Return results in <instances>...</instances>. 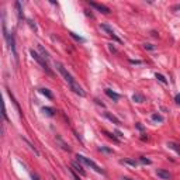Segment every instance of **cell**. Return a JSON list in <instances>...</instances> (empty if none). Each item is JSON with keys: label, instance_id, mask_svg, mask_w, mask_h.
<instances>
[{"label": "cell", "instance_id": "cell-1", "mask_svg": "<svg viewBox=\"0 0 180 180\" xmlns=\"http://www.w3.org/2000/svg\"><path fill=\"white\" fill-rule=\"evenodd\" d=\"M55 66H56V69L59 70V73H61L62 76H63L65 82L68 83V85H69L70 90H72V92H75L76 94H79L80 97H85V94H86V93H85V90H83V89H82V86H80V85L78 83V80H76V79H75L73 76H72V75H70L69 72L66 70L65 66L62 65L61 62H55Z\"/></svg>", "mask_w": 180, "mask_h": 180}, {"label": "cell", "instance_id": "cell-2", "mask_svg": "<svg viewBox=\"0 0 180 180\" xmlns=\"http://www.w3.org/2000/svg\"><path fill=\"white\" fill-rule=\"evenodd\" d=\"M3 34H4V40L7 42V47L8 49L11 51L13 56L16 59V63H18V53H17V49H16V41H14V35L13 33H8L7 28H6V23L3 21Z\"/></svg>", "mask_w": 180, "mask_h": 180}, {"label": "cell", "instance_id": "cell-3", "mask_svg": "<svg viewBox=\"0 0 180 180\" xmlns=\"http://www.w3.org/2000/svg\"><path fill=\"white\" fill-rule=\"evenodd\" d=\"M76 159L79 160V162H82L83 165H86V166H89L90 169H93L94 172H97V173H101V175H104V170H103L100 166H98L94 160H92V159H89V158H86V156H83V155H76Z\"/></svg>", "mask_w": 180, "mask_h": 180}, {"label": "cell", "instance_id": "cell-4", "mask_svg": "<svg viewBox=\"0 0 180 180\" xmlns=\"http://www.w3.org/2000/svg\"><path fill=\"white\" fill-rule=\"evenodd\" d=\"M30 53H31V56L34 58V59H35V61L38 62V63H40V65H41V68L42 69L45 70V72H47V73L49 75V76H52V70L49 69V66H48V62L45 61L44 58L41 56V55H40V53L37 52V51H34V49H30Z\"/></svg>", "mask_w": 180, "mask_h": 180}, {"label": "cell", "instance_id": "cell-5", "mask_svg": "<svg viewBox=\"0 0 180 180\" xmlns=\"http://www.w3.org/2000/svg\"><path fill=\"white\" fill-rule=\"evenodd\" d=\"M100 28H101V30H104V31H106V33L108 34L110 37H113V40H114V41L120 42V44L123 42V41H121V38H120V37H117V34L114 33V30L111 28L110 25H107V24H101V25H100Z\"/></svg>", "mask_w": 180, "mask_h": 180}, {"label": "cell", "instance_id": "cell-6", "mask_svg": "<svg viewBox=\"0 0 180 180\" xmlns=\"http://www.w3.org/2000/svg\"><path fill=\"white\" fill-rule=\"evenodd\" d=\"M89 4L92 6V7H94L96 10H98L100 13H103V14H110V8L107 7V6H104V4H100V3H94V2H89Z\"/></svg>", "mask_w": 180, "mask_h": 180}, {"label": "cell", "instance_id": "cell-7", "mask_svg": "<svg viewBox=\"0 0 180 180\" xmlns=\"http://www.w3.org/2000/svg\"><path fill=\"white\" fill-rule=\"evenodd\" d=\"M156 175L163 180H170L172 179V175H170L168 170H165V169H158V170H156Z\"/></svg>", "mask_w": 180, "mask_h": 180}, {"label": "cell", "instance_id": "cell-8", "mask_svg": "<svg viewBox=\"0 0 180 180\" xmlns=\"http://www.w3.org/2000/svg\"><path fill=\"white\" fill-rule=\"evenodd\" d=\"M104 93H106V94H107V96H108V97H110V98H113L114 101H118V100H120V97H121V96H120L118 93H115V92H113V90H111V89H106V90H104Z\"/></svg>", "mask_w": 180, "mask_h": 180}, {"label": "cell", "instance_id": "cell-9", "mask_svg": "<svg viewBox=\"0 0 180 180\" xmlns=\"http://www.w3.org/2000/svg\"><path fill=\"white\" fill-rule=\"evenodd\" d=\"M72 168H73L78 173H80V176H86V172L83 170L82 165H79V163H76V162H73V163H72Z\"/></svg>", "mask_w": 180, "mask_h": 180}, {"label": "cell", "instance_id": "cell-10", "mask_svg": "<svg viewBox=\"0 0 180 180\" xmlns=\"http://www.w3.org/2000/svg\"><path fill=\"white\" fill-rule=\"evenodd\" d=\"M56 141L59 142V145L62 146V149H65V151H68V152H70V148H69V145L68 143H65V141L59 137V135H56Z\"/></svg>", "mask_w": 180, "mask_h": 180}, {"label": "cell", "instance_id": "cell-11", "mask_svg": "<svg viewBox=\"0 0 180 180\" xmlns=\"http://www.w3.org/2000/svg\"><path fill=\"white\" fill-rule=\"evenodd\" d=\"M38 51H40V55H41V56L44 58L45 61L48 62V59H49V56H48V52L45 51V48H44V47H42V45H40V44H38Z\"/></svg>", "mask_w": 180, "mask_h": 180}, {"label": "cell", "instance_id": "cell-12", "mask_svg": "<svg viewBox=\"0 0 180 180\" xmlns=\"http://www.w3.org/2000/svg\"><path fill=\"white\" fill-rule=\"evenodd\" d=\"M104 117H107V118L110 120L111 123H114V124H117V125H120V124H121V121H120V120L117 118V117H114V115H111L110 113H104Z\"/></svg>", "mask_w": 180, "mask_h": 180}, {"label": "cell", "instance_id": "cell-13", "mask_svg": "<svg viewBox=\"0 0 180 180\" xmlns=\"http://www.w3.org/2000/svg\"><path fill=\"white\" fill-rule=\"evenodd\" d=\"M16 8H17V14H18V20H23V8H21V3L20 2H16Z\"/></svg>", "mask_w": 180, "mask_h": 180}, {"label": "cell", "instance_id": "cell-14", "mask_svg": "<svg viewBox=\"0 0 180 180\" xmlns=\"http://www.w3.org/2000/svg\"><path fill=\"white\" fill-rule=\"evenodd\" d=\"M132 100H134L135 103H143V101H145V97H143L142 94H139V93H135L134 96H132Z\"/></svg>", "mask_w": 180, "mask_h": 180}, {"label": "cell", "instance_id": "cell-15", "mask_svg": "<svg viewBox=\"0 0 180 180\" xmlns=\"http://www.w3.org/2000/svg\"><path fill=\"white\" fill-rule=\"evenodd\" d=\"M121 163L130 165V166H132V168H137L138 162H137V160H134V159H123V160H121Z\"/></svg>", "mask_w": 180, "mask_h": 180}, {"label": "cell", "instance_id": "cell-16", "mask_svg": "<svg viewBox=\"0 0 180 180\" xmlns=\"http://www.w3.org/2000/svg\"><path fill=\"white\" fill-rule=\"evenodd\" d=\"M40 92H41V93L44 94V96H45L47 98H49V100H52V98H53V94L51 93V92H49L48 89H40Z\"/></svg>", "mask_w": 180, "mask_h": 180}, {"label": "cell", "instance_id": "cell-17", "mask_svg": "<svg viewBox=\"0 0 180 180\" xmlns=\"http://www.w3.org/2000/svg\"><path fill=\"white\" fill-rule=\"evenodd\" d=\"M42 111H44V114H47L48 117H52L53 113H55V111H53V108H51V107H44V108H42Z\"/></svg>", "mask_w": 180, "mask_h": 180}, {"label": "cell", "instance_id": "cell-18", "mask_svg": "<svg viewBox=\"0 0 180 180\" xmlns=\"http://www.w3.org/2000/svg\"><path fill=\"white\" fill-rule=\"evenodd\" d=\"M168 146L170 148V149H173V151H176L177 153H180V148H177V146H179L177 143H175V142H168Z\"/></svg>", "mask_w": 180, "mask_h": 180}, {"label": "cell", "instance_id": "cell-19", "mask_svg": "<svg viewBox=\"0 0 180 180\" xmlns=\"http://www.w3.org/2000/svg\"><path fill=\"white\" fill-rule=\"evenodd\" d=\"M152 120H153V121H158V123H163V117H162V115L160 114H152V117H151Z\"/></svg>", "mask_w": 180, "mask_h": 180}, {"label": "cell", "instance_id": "cell-20", "mask_svg": "<svg viewBox=\"0 0 180 180\" xmlns=\"http://www.w3.org/2000/svg\"><path fill=\"white\" fill-rule=\"evenodd\" d=\"M69 35H70V37H72V38H75V40H76V41H78V42H85V38L79 37V35H76V34H75V33H72V31H70V33H69Z\"/></svg>", "mask_w": 180, "mask_h": 180}, {"label": "cell", "instance_id": "cell-21", "mask_svg": "<svg viewBox=\"0 0 180 180\" xmlns=\"http://www.w3.org/2000/svg\"><path fill=\"white\" fill-rule=\"evenodd\" d=\"M155 76H156V79H158V80H159V82H162V83H163V85H166V83H168V80H166V78H165L163 75H160V73H156Z\"/></svg>", "mask_w": 180, "mask_h": 180}, {"label": "cell", "instance_id": "cell-22", "mask_svg": "<svg viewBox=\"0 0 180 180\" xmlns=\"http://www.w3.org/2000/svg\"><path fill=\"white\" fill-rule=\"evenodd\" d=\"M143 48L149 49V51H153V49H156V47L155 45H152V44H143Z\"/></svg>", "mask_w": 180, "mask_h": 180}, {"label": "cell", "instance_id": "cell-23", "mask_svg": "<svg viewBox=\"0 0 180 180\" xmlns=\"http://www.w3.org/2000/svg\"><path fill=\"white\" fill-rule=\"evenodd\" d=\"M139 162H141V163H143V165H151V160L146 159V158H141V159H139Z\"/></svg>", "mask_w": 180, "mask_h": 180}, {"label": "cell", "instance_id": "cell-24", "mask_svg": "<svg viewBox=\"0 0 180 180\" xmlns=\"http://www.w3.org/2000/svg\"><path fill=\"white\" fill-rule=\"evenodd\" d=\"M70 175H72V177H73V180H82V179H80V177L78 176V175H76V173L73 172V169H70Z\"/></svg>", "mask_w": 180, "mask_h": 180}, {"label": "cell", "instance_id": "cell-25", "mask_svg": "<svg viewBox=\"0 0 180 180\" xmlns=\"http://www.w3.org/2000/svg\"><path fill=\"white\" fill-rule=\"evenodd\" d=\"M175 101H176V104H179V106H180V93L176 94V97H175Z\"/></svg>", "mask_w": 180, "mask_h": 180}, {"label": "cell", "instance_id": "cell-26", "mask_svg": "<svg viewBox=\"0 0 180 180\" xmlns=\"http://www.w3.org/2000/svg\"><path fill=\"white\" fill-rule=\"evenodd\" d=\"M100 151H104V152H113L111 149H108V148H104V146L100 148Z\"/></svg>", "mask_w": 180, "mask_h": 180}, {"label": "cell", "instance_id": "cell-27", "mask_svg": "<svg viewBox=\"0 0 180 180\" xmlns=\"http://www.w3.org/2000/svg\"><path fill=\"white\" fill-rule=\"evenodd\" d=\"M137 128H138V130H141V131H143V127L141 125V124H137Z\"/></svg>", "mask_w": 180, "mask_h": 180}, {"label": "cell", "instance_id": "cell-28", "mask_svg": "<svg viewBox=\"0 0 180 180\" xmlns=\"http://www.w3.org/2000/svg\"><path fill=\"white\" fill-rule=\"evenodd\" d=\"M31 176H33V179H34V180H40V179H38V177H37V175H34V173H33V175H31Z\"/></svg>", "mask_w": 180, "mask_h": 180}, {"label": "cell", "instance_id": "cell-29", "mask_svg": "<svg viewBox=\"0 0 180 180\" xmlns=\"http://www.w3.org/2000/svg\"><path fill=\"white\" fill-rule=\"evenodd\" d=\"M121 180H134V179H131V177H123Z\"/></svg>", "mask_w": 180, "mask_h": 180}]
</instances>
